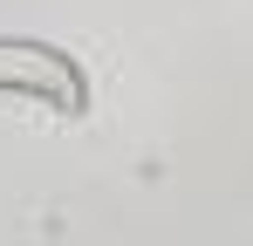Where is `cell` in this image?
Segmentation results:
<instances>
[{
	"mask_svg": "<svg viewBox=\"0 0 253 246\" xmlns=\"http://www.w3.org/2000/svg\"><path fill=\"white\" fill-rule=\"evenodd\" d=\"M0 96H28V103H48L62 117H83L89 110V76H83V62L62 55L55 41L0 35Z\"/></svg>",
	"mask_w": 253,
	"mask_h": 246,
	"instance_id": "6da1fadb",
	"label": "cell"
}]
</instances>
